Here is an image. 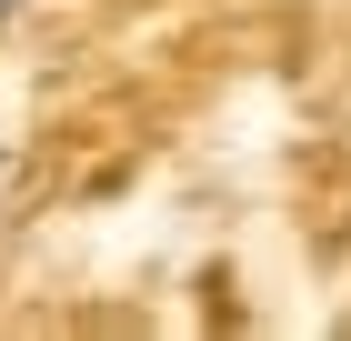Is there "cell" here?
<instances>
[{
  "instance_id": "1",
  "label": "cell",
  "mask_w": 351,
  "mask_h": 341,
  "mask_svg": "<svg viewBox=\"0 0 351 341\" xmlns=\"http://www.w3.org/2000/svg\"><path fill=\"white\" fill-rule=\"evenodd\" d=\"M21 10H30V0H0V30H10V21H21Z\"/></svg>"
}]
</instances>
